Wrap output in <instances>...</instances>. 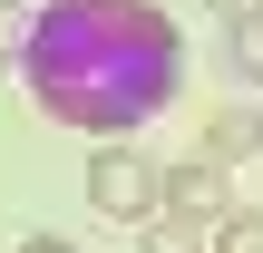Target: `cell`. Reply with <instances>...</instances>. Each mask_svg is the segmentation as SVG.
<instances>
[{"mask_svg":"<svg viewBox=\"0 0 263 253\" xmlns=\"http://www.w3.org/2000/svg\"><path fill=\"white\" fill-rule=\"evenodd\" d=\"M20 78H29L39 117L78 127L98 146H127L156 107H176L185 29L156 0H49V10H29Z\"/></svg>","mask_w":263,"mask_h":253,"instance_id":"cell-1","label":"cell"},{"mask_svg":"<svg viewBox=\"0 0 263 253\" xmlns=\"http://www.w3.org/2000/svg\"><path fill=\"white\" fill-rule=\"evenodd\" d=\"M156 176H166V166H146L137 146H98V156H88V205H98L107 224H156Z\"/></svg>","mask_w":263,"mask_h":253,"instance_id":"cell-2","label":"cell"},{"mask_svg":"<svg viewBox=\"0 0 263 253\" xmlns=\"http://www.w3.org/2000/svg\"><path fill=\"white\" fill-rule=\"evenodd\" d=\"M234 215V195H224V166H205V156H185V166H166L156 176V224H224Z\"/></svg>","mask_w":263,"mask_h":253,"instance_id":"cell-3","label":"cell"},{"mask_svg":"<svg viewBox=\"0 0 263 253\" xmlns=\"http://www.w3.org/2000/svg\"><path fill=\"white\" fill-rule=\"evenodd\" d=\"M234 156H263V107H224L205 127V166H234Z\"/></svg>","mask_w":263,"mask_h":253,"instance_id":"cell-4","label":"cell"},{"mask_svg":"<svg viewBox=\"0 0 263 253\" xmlns=\"http://www.w3.org/2000/svg\"><path fill=\"white\" fill-rule=\"evenodd\" d=\"M224 78L263 88V20H254V29H224Z\"/></svg>","mask_w":263,"mask_h":253,"instance_id":"cell-5","label":"cell"},{"mask_svg":"<svg viewBox=\"0 0 263 253\" xmlns=\"http://www.w3.org/2000/svg\"><path fill=\"white\" fill-rule=\"evenodd\" d=\"M215 253H263V205H234L215 224Z\"/></svg>","mask_w":263,"mask_h":253,"instance_id":"cell-6","label":"cell"},{"mask_svg":"<svg viewBox=\"0 0 263 253\" xmlns=\"http://www.w3.org/2000/svg\"><path fill=\"white\" fill-rule=\"evenodd\" d=\"M20 49H29V10L0 0V68H20Z\"/></svg>","mask_w":263,"mask_h":253,"instance_id":"cell-7","label":"cell"},{"mask_svg":"<svg viewBox=\"0 0 263 253\" xmlns=\"http://www.w3.org/2000/svg\"><path fill=\"white\" fill-rule=\"evenodd\" d=\"M205 10H215L224 29H254V20H263V0H205Z\"/></svg>","mask_w":263,"mask_h":253,"instance_id":"cell-8","label":"cell"},{"mask_svg":"<svg viewBox=\"0 0 263 253\" xmlns=\"http://www.w3.org/2000/svg\"><path fill=\"white\" fill-rule=\"evenodd\" d=\"M146 253H195V244H185V224H146Z\"/></svg>","mask_w":263,"mask_h":253,"instance_id":"cell-9","label":"cell"},{"mask_svg":"<svg viewBox=\"0 0 263 253\" xmlns=\"http://www.w3.org/2000/svg\"><path fill=\"white\" fill-rule=\"evenodd\" d=\"M20 253H68V244H59V234H29V244H20Z\"/></svg>","mask_w":263,"mask_h":253,"instance_id":"cell-10","label":"cell"}]
</instances>
